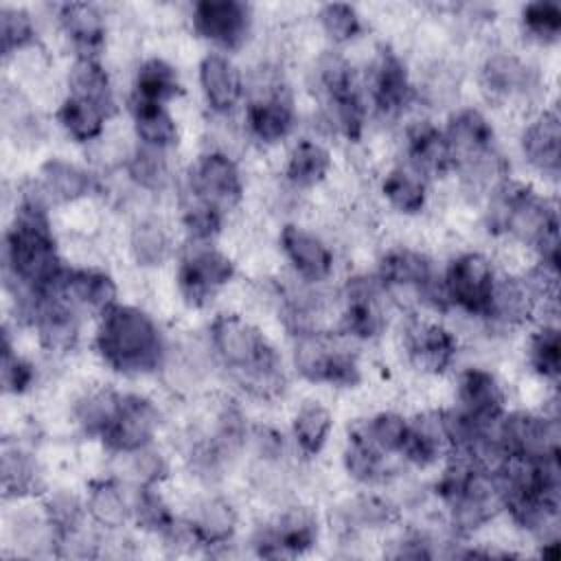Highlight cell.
Here are the masks:
<instances>
[{
  "mask_svg": "<svg viewBox=\"0 0 561 561\" xmlns=\"http://www.w3.org/2000/svg\"><path fill=\"white\" fill-rule=\"evenodd\" d=\"M4 272L7 280L39 296L53 294L66 272L42 195H24L4 234Z\"/></svg>",
  "mask_w": 561,
  "mask_h": 561,
  "instance_id": "6da1fadb",
  "label": "cell"
},
{
  "mask_svg": "<svg viewBox=\"0 0 561 561\" xmlns=\"http://www.w3.org/2000/svg\"><path fill=\"white\" fill-rule=\"evenodd\" d=\"M210 344L226 368L252 394L272 397L283 388V364L267 337L248 320L221 313L210 322Z\"/></svg>",
  "mask_w": 561,
  "mask_h": 561,
  "instance_id": "7a4b0ae2",
  "label": "cell"
},
{
  "mask_svg": "<svg viewBox=\"0 0 561 561\" xmlns=\"http://www.w3.org/2000/svg\"><path fill=\"white\" fill-rule=\"evenodd\" d=\"M96 351L103 362L125 375H142L162 366L164 337L149 313L131 305H112L101 313Z\"/></svg>",
  "mask_w": 561,
  "mask_h": 561,
  "instance_id": "3957f363",
  "label": "cell"
},
{
  "mask_svg": "<svg viewBox=\"0 0 561 561\" xmlns=\"http://www.w3.org/2000/svg\"><path fill=\"white\" fill-rule=\"evenodd\" d=\"M489 226L511 234L524 245L537 248L548 234L559 232L554 206L522 182L504 180L491 191Z\"/></svg>",
  "mask_w": 561,
  "mask_h": 561,
  "instance_id": "277c9868",
  "label": "cell"
},
{
  "mask_svg": "<svg viewBox=\"0 0 561 561\" xmlns=\"http://www.w3.org/2000/svg\"><path fill=\"white\" fill-rule=\"evenodd\" d=\"M294 368L311 383L351 388L359 381L357 359L333 335L300 329L294 342Z\"/></svg>",
  "mask_w": 561,
  "mask_h": 561,
  "instance_id": "5b68a950",
  "label": "cell"
},
{
  "mask_svg": "<svg viewBox=\"0 0 561 561\" xmlns=\"http://www.w3.org/2000/svg\"><path fill=\"white\" fill-rule=\"evenodd\" d=\"M318 85L327 99L331 121L348 138L357 140L364 129V99L355 72L340 55H327L318 64Z\"/></svg>",
  "mask_w": 561,
  "mask_h": 561,
  "instance_id": "8992f818",
  "label": "cell"
},
{
  "mask_svg": "<svg viewBox=\"0 0 561 561\" xmlns=\"http://www.w3.org/2000/svg\"><path fill=\"white\" fill-rule=\"evenodd\" d=\"M495 272L491 261L480 252L458 254L443 274V289L449 307H458L471 316H486Z\"/></svg>",
  "mask_w": 561,
  "mask_h": 561,
  "instance_id": "52a82bcc",
  "label": "cell"
},
{
  "mask_svg": "<svg viewBox=\"0 0 561 561\" xmlns=\"http://www.w3.org/2000/svg\"><path fill=\"white\" fill-rule=\"evenodd\" d=\"M188 188L195 202L219 213L234 208L243 197V180L234 160L221 151H206L188 169Z\"/></svg>",
  "mask_w": 561,
  "mask_h": 561,
  "instance_id": "ba28073f",
  "label": "cell"
},
{
  "mask_svg": "<svg viewBox=\"0 0 561 561\" xmlns=\"http://www.w3.org/2000/svg\"><path fill=\"white\" fill-rule=\"evenodd\" d=\"M497 436L511 458L519 460H546L559 458V421L557 416L511 412L497 423Z\"/></svg>",
  "mask_w": 561,
  "mask_h": 561,
  "instance_id": "9c48e42d",
  "label": "cell"
},
{
  "mask_svg": "<svg viewBox=\"0 0 561 561\" xmlns=\"http://www.w3.org/2000/svg\"><path fill=\"white\" fill-rule=\"evenodd\" d=\"M377 278L383 287H408L419 291V296L438 311L449 307L443 278L436 276L432 261L423 252L410 248H394L386 252L379 263Z\"/></svg>",
  "mask_w": 561,
  "mask_h": 561,
  "instance_id": "30bf717a",
  "label": "cell"
},
{
  "mask_svg": "<svg viewBox=\"0 0 561 561\" xmlns=\"http://www.w3.org/2000/svg\"><path fill=\"white\" fill-rule=\"evenodd\" d=\"M443 131L454 153V169H458L460 173L473 171L500 158V153L495 151L493 125L476 107L456 110L447 121V129Z\"/></svg>",
  "mask_w": 561,
  "mask_h": 561,
  "instance_id": "8fae6325",
  "label": "cell"
},
{
  "mask_svg": "<svg viewBox=\"0 0 561 561\" xmlns=\"http://www.w3.org/2000/svg\"><path fill=\"white\" fill-rule=\"evenodd\" d=\"M234 276L232 261L213 245H193L180 261L178 287L191 307H202Z\"/></svg>",
  "mask_w": 561,
  "mask_h": 561,
  "instance_id": "7c38bea8",
  "label": "cell"
},
{
  "mask_svg": "<svg viewBox=\"0 0 561 561\" xmlns=\"http://www.w3.org/2000/svg\"><path fill=\"white\" fill-rule=\"evenodd\" d=\"M193 28L221 50H237L252 28V9L239 0H202L193 4Z\"/></svg>",
  "mask_w": 561,
  "mask_h": 561,
  "instance_id": "4fadbf2b",
  "label": "cell"
},
{
  "mask_svg": "<svg viewBox=\"0 0 561 561\" xmlns=\"http://www.w3.org/2000/svg\"><path fill=\"white\" fill-rule=\"evenodd\" d=\"M160 427L158 408L140 394H123L118 412L105 434L103 445L114 454H131L151 445Z\"/></svg>",
  "mask_w": 561,
  "mask_h": 561,
  "instance_id": "5bb4252c",
  "label": "cell"
},
{
  "mask_svg": "<svg viewBox=\"0 0 561 561\" xmlns=\"http://www.w3.org/2000/svg\"><path fill=\"white\" fill-rule=\"evenodd\" d=\"M379 278L370 276H353L344 287V311H342V329L346 335L359 340L377 337L386 327V316L381 309Z\"/></svg>",
  "mask_w": 561,
  "mask_h": 561,
  "instance_id": "9a60e30c",
  "label": "cell"
},
{
  "mask_svg": "<svg viewBox=\"0 0 561 561\" xmlns=\"http://www.w3.org/2000/svg\"><path fill=\"white\" fill-rule=\"evenodd\" d=\"M318 539V522L307 508H289L274 524L261 528L254 546L263 557H294L309 550Z\"/></svg>",
  "mask_w": 561,
  "mask_h": 561,
  "instance_id": "2e32d148",
  "label": "cell"
},
{
  "mask_svg": "<svg viewBox=\"0 0 561 561\" xmlns=\"http://www.w3.org/2000/svg\"><path fill=\"white\" fill-rule=\"evenodd\" d=\"M458 410L482 427H493L506 414V397L493 373L467 368L458 379Z\"/></svg>",
  "mask_w": 561,
  "mask_h": 561,
  "instance_id": "e0dca14e",
  "label": "cell"
},
{
  "mask_svg": "<svg viewBox=\"0 0 561 561\" xmlns=\"http://www.w3.org/2000/svg\"><path fill=\"white\" fill-rule=\"evenodd\" d=\"M370 99L375 110L383 116H397L412 99L408 66L392 48H381L373 64Z\"/></svg>",
  "mask_w": 561,
  "mask_h": 561,
  "instance_id": "ac0fdd59",
  "label": "cell"
},
{
  "mask_svg": "<svg viewBox=\"0 0 561 561\" xmlns=\"http://www.w3.org/2000/svg\"><path fill=\"white\" fill-rule=\"evenodd\" d=\"M280 250L294 272L307 283H320L333 272V252L329 245L300 226H283Z\"/></svg>",
  "mask_w": 561,
  "mask_h": 561,
  "instance_id": "d6986e66",
  "label": "cell"
},
{
  "mask_svg": "<svg viewBox=\"0 0 561 561\" xmlns=\"http://www.w3.org/2000/svg\"><path fill=\"white\" fill-rule=\"evenodd\" d=\"M405 348L412 364L425 373H445L456 353L458 342L449 329L436 322H414L405 335Z\"/></svg>",
  "mask_w": 561,
  "mask_h": 561,
  "instance_id": "ffe728a7",
  "label": "cell"
},
{
  "mask_svg": "<svg viewBox=\"0 0 561 561\" xmlns=\"http://www.w3.org/2000/svg\"><path fill=\"white\" fill-rule=\"evenodd\" d=\"M539 305V296L526 276H495L484 318L502 327L526 324Z\"/></svg>",
  "mask_w": 561,
  "mask_h": 561,
  "instance_id": "44dd1931",
  "label": "cell"
},
{
  "mask_svg": "<svg viewBox=\"0 0 561 561\" xmlns=\"http://www.w3.org/2000/svg\"><path fill=\"white\" fill-rule=\"evenodd\" d=\"M199 88L215 114H228L237 107L243 94V83L237 66L221 53H208L202 57L199 68Z\"/></svg>",
  "mask_w": 561,
  "mask_h": 561,
  "instance_id": "7402d4cb",
  "label": "cell"
},
{
  "mask_svg": "<svg viewBox=\"0 0 561 561\" xmlns=\"http://www.w3.org/2000/svg\"><path fill=\"white\" fill-rule=\"evenodd\" d=\"M245 123L259 142L274 145L287 138L294 127V107L289 96L276 85V90H267L252 99L245 107Z\"/></svg>",
  "mask_w": 561,
  "mask_h": 561,
  "instance_id": "603a6c76",
  "label": "cell"
},
{
  "mask_svg": "<svg viewBox=\"0 0 561 561\" xmlns=\"http://www.w3.org/2000/svg\"><path fill=\"white\" fill-rule=\"evenodd\" d=\"M405 151L410 169L419 175H445L454 169V153L443 129L430 121H419L408 129Z\"/></svg>",
  "mask_w": 561,
  "mask_h": 561,
  "instance_id": "cb8c5ba5",
  "label": "cell"
},
{
  "mask_svg": "<svg viewBox=\"0 0 561 561\" xmlns=\"http://www.w3.org/2000/svg\"><path fill=\"white\" fill-rule=\"evenodd\" d=\"M524 158L539 173L557 175L561 164V123L554 110L539 112L522 131Z\"/></svg>",
  "mask_w": 561,
  "mask_h": 561,
  "instance_id": "d4e9b609",
  "label": "cell"
},
{
  "mask_svg": "<svg viewBox=\"0 0 561 561\" xmlns=\"http://www.w3.org/2000/svg\"><path fill=\"white\" fill-rule=\"evenodd\" d=\"M480 79L484 90L497 99L528 96L537 85L533 68L513 53L489 55L482 64Z\"/></svg>",
  "mask_w": 561,
  "mask_h": 561,
  "instance_id": "484cf974",
  "label": "cell"
},
{
  "mask_svg": "<svg viewBox=\"0 0 561 561\" xmlns=\"http://www.w3.org/2000/svg\"><path fill=\"white\" fill-rule=\"evenodd\" d=\"M53 294H61L68 302L88 307L92 311H99V316L116 305V283L110 274L92 267H79L64 272L57 289Z\"/></svg>",
  "mask_w": 561,
  "mask_h": 561,
  "instance_id": "4316f807",
  "label": "cell"
},
{
  "mask_svg": "<svg viewBox=\"0 0 561 561\" xmlns=\"http://www.w3.org/2000/svg\"><path fill=\"white\" fill-rule=\"evenodd\" d=\"M237 530V511L224 497L202 500L184 524L188 541L199 546H224Z\"/></svg>",
  "mask_w": 561,
  "mask_h": 561,
  "instance_id": "83f0119b",
  "label": "cell"
},
{
  "mask_svg": "<svg viewBox=\"0 0 561 561\" xmlns=\"http://www.w3.org/2000/svg\"><path fill=\"white\" fill-rule=\"evenodd\" d=\"M451 451L443 412H425L408 421V438L401 454L416 467L434 465L443 454Z\"/></svg>",
  "mask_w": 561,
  "mask_h": 561,
  "instance_id": "f1b7e54d",
  "label": "cell"
},
{
  "mask_svg": "<svg viewBox=\"0 0 561 561\" xmlns=\"http://www.w3.org/2000/svg\"><path fill=\"white\" fill-rule=\"evenodd\" d=\"M59 24L72 39L79 57H94L105 42V20L94 4L70 2L59 7Z\"/></svg>",
  "mask_w": 561,
  "mask_h": 561,
  "instance_id": "f546056e",
  "label": "cell"
},
{
  "mask_svg": "<svg viewBox=\"0 0 561 561\" xmlns=\"http://www.w3.org/2000/svg\"><path fill=\"white\" fill-rule=\"evenodd\" d=\"M131 118H134V129L140 145L162 149V151L178 145L180 131L167 105L131 99Z\"/></svg>",
  "mask_w": 561,
  "mask_h": 561,
  "instance_id": "4dcf8cb0",
  "label": "cell"
},
{
  "mask_svg": "<svg viewBox=\"0 0 561 561\" xmlns=\"http://www.w3.org/2000/svg\"><path fill=\"white\" fill-rule=\"evenodd\" d=\"M42 188L57 202H77L94 191V178L61 158H50L42 164Z\"/></svg>",
  "mask_w": 561,
  "mask_h": 561,
  "instance_id": "1f68e13d",
  "label": "cell"
},
{
  "mask_svg": "<svg viewBox=\"0 0 561 561\" xmlns=\"http://www.w3.org/2000/svg\"><path fill=\"white\" fill-rule=\"evenodd\" d=\"M68 83H70V94L94 103L107 116L114 114L116 103H114V90H112L110 77L94 57H77V61L72 64Z\"/></svg>",
  "mask_w": 561,
  "mask_h": 561,
  "instance_id": "d6a6232c",
  "label": "cell"
},
{
  "mask_svg": "<svg viewBox=\"0 0 561 561\" xmlns=\"http://www.w3.org/2000/svg\"><path fill=\"white\" fill-rule=\"evenodd\" d=\"M180 92H182L180 77L169 61H164L160 57H151L140 64V68L136 72L131 99L164 105L171 99H175Z\"/></svg>",
  "mask_w": 561,
  "mask_h": 561,
  "instance_id": "836d02e7",
  "label": "cell"
},
{
  "mask_svg": "<svg viewBox=\"0 0 561 561\" xmlns=\"http://www.w3.org/2000/svg\"><path fill=\"white\" fill-rule=\"evenodd\" d=\"M331 169V153L316 140H298L287 158L285 175L298 188H311L320 184Z\"/></svg>",
  "mask_w": 561,
  "mask_h": 561,
  "instance_id": "e575fe53",
  "label": "cell"
},
{
  "mask_svg": "<svg viewBox=\"0 0 561 561\" xmlns=\"http://www.w3.org/2000/svg\"><path fill=\"white\" fill-rule=\"evenodd\" d=\"M85 511L103 528H121L131 517V506L127 504L121 486L107 478L90 482Z\"/></svg>",
  "mask_w": 561,
  "mask_h": 561,
  "instance_id": "d590c367",
  "label": "cell"
},
{
  "mask_svg": "<svg viewBox=\"0 0 561 561\" xmlns=\"http://www.w3.org/2000/svg\"><path fill=\"white\" fill-rule=\"evenodd\" d=\"M57 121L72 140L88 142L103 134L107 114L94 103L79 99L75 94H68L57 110Z\"/></svg>",
  "mask_w": 561,
  "mask_h": 561,
  "instance_id": "8d00e7d4",
  "label": "cell"
},
{
  "mask_svg": "<svg viewBox=\"0 0 561 561\" xmlns=\"http://www.w3.org/2000/svg\"><path fill=\"white\" fill-rule=\"evenodd\" d=\"M381 193L388 204L403 215L421 213L427 202V186L423 175L405 167H397L383 178Z\"/></svg>",
  "mask_w": 561,
  "mask_h": 561,
  "instance_id": "74e56055",
  "label": "cell"
},
{
  "mask_svg": "<svg viewBox=\"0 0 561 561\" xmlns=\"http://www.w3.org/2000/svg\"><path fill=\"white\" fill-rule=\"evenodd\" d=\"M331 427H333L331 412L324 405L309 401L296 412L291 432L298 449L305 456H318L329 440Z\"/></svg>",
  "mask_w": 561,
  "mask_h": 561,
  "instance_id": "f35d334b",
  "label": "cell"
},
{
  "mask_svg": "<svg viewBox=\"0 0 561 561\" xmlns=\"http://www.w3.org/2000/svg\"><path fill=\"white\" fill-rule=\"evenodd\" d=\"M2 491L7 497H24L37 489V465L28 451L18 445H4L0 460Z\"/></svg>",
  "mask_w": 561,
  "mask_h": 561,
  "instance_id": "ab89813d",
  "label": "cell"
},
{
  "mask_svg": "<svg viewBox=\"0 0 561 561\" xmlns=\"http://www.w3.org/2000/svg\"><path fill=\"white\" fill-rule=\"evenodd\" d=\"M85 513V504H81V500L70 491H57L44 502V517L57 543H68L77 537Z\"/></svg>",
  "mask_w": 561,
  "mask_h": 561,
  "instance_id": "60d3db41",
  "label": "cell"
},
{
  "mask_svg": "<svg viewBox=\"0 0 561 561\" xmlns=\"http://www.w3.org/2000/svg\"><path fill=\"white\" fill-rule=\"evenodd\" d=\"M353 430L383 456L401 454L408 438V421L397 412H379Z\"/></svg>",
  "mask_w": 561,
  "mask_h": 561,
  "instance_id": "b9f144b4",
  "label": "cell"
},
{
  "mask_svg": "<svg viewBox=\"0 0 561 561\" xmlns=\"http://www.w3.org/2000/svg\"><path fill=\"white\" fill-rule=\"evenodd\" d=\"M129 250L138 265H162L171 252V241L164 226L158 219H142L134 226L129 237Z\"/></svg>",
  "mask_w": 561,
  "mask_h": 561,
  "instance_id": "7bdbcfd3",
  "label": "cell"
},
{
  "mask_svg": "<svg viewBox=\"0 0 561 561\" xmlns=\"http://www.w3.org/2000/svg\"><path fill=\"white\" fill-rule=\"evenodd\" d=\"M121 399H123V394L107 390V388L85 394L77 403V421L85 430V434L101 438L105 434V430L110 427V423L114 421Z\"/></svg>",
  "mask_w": 561,
  "mask_h": 561,
  "instance_id": "ee69618b",
  "label": "cell"
},
{
  "mask_svg": "<svg viewBox=\"0 0 561 561\" xmlns=\"http://www.w3.org/2000/svg\"><path fill=\"white\" fill-rule=\"evenodd\" d=\"M383 460L386 456L375 449L366 438H362L355 430L348 434V445L344 449V469L351 478L364 484H373L383 478Z\"/></svg>",
  "mask_w": 561,
  "mask_h": 561,
  "instance_id": "f6af8a7d",
  "label": "cell"
},
{
  "mask_svg": "<svg viewBox=\"0 0 561 561\" xmlns=\"http://www.w3.org/2000/svg\"><path fill=\"white\" fill-rule=\"evenodd\" d=\"M528 362L539 377H543L552 383L559 379L561 344H559V329L554 324H543L530 335Z\"/></svg>",
  "mask_w": 561,
  "mask_h": 561,
  "instance_id": "bcb514c9",
  "label": "cell"
},
{
  "mask_svg": "<svg viewBox=\"0 0 561 561\" xmlns=\"http://www.w3.org/2000/svg\"><path fill=\"white\" fill-rule=\"evenodd\" d=\"M131 515L140 528L151 533L169 537L178 528L171 508L164 504V500L160 497V493H156L153 486H138L131 504Z\"/></svg>",
  "mask_w": 561,
  "mask_h": 561,
  "instance_id": "7dc6e473",
  "label": "cell"
},
{
  "mask_svg": "<svg viewBox=\"0 0 561 561\" xmlns=\"http://www.w3.org/2000/svg\"><path fill=\"white\" fill-rule=\"evenodd\" d=\"M127 173L138 186L147 191H162L169 182V164L164 151L138 145L129 156Z\"/></svg>",
  "mask_w": 561,
  "mask_h": 561,
  "instance_id": "c3c4849f",
  "label": "cell"
},
{
  "mask_svg": "<svg viewBox=\"0 0 561 561\" xmlns=\"http://www.w3.org/2000/svg\"><path fill=\"white\" fill-rule=\"evenodd\" d=\"M522 28L539 44H554L561 33V7L550 0L528 2L522 7Z\"/></svg>",
  "mask_w": 561,
  "mask_h": 561,
  "instance_id": "681fc988",
  "label": "cell"
},
{
  "mask_svg": "<svg viewBox=\"0 0 561 561\" xmlns=\"http://www.w3.org/2000/svg\"><path fill=\"white\" fill-rule=\"evenodd\" d=\"M318 20L327 37L333 39L335 44L351 42L362 33V18L357 9L351 4H342V2L322 4L318 11Z\"/></svg>",
  "mask_w": 561,
  "mask_h": 561,
  "instance_id": "f907efd6",
  "label": "cell"
},
{
  "mask_svg": "<svg viewBox=\"0 0 561 561\" xmlns=\"http://www.w3.org/2000/svg\"><path fill=\"white\" fill-rule=\"evenodd\" d=\"M0 39H2L4 57L26 48L28 44L35 42L33 18L20 7H2L0 9Z\"/></svg>",
  "mask_w": 561,
  "mask_h": 561,
  "instance_id": "816d5d0a",
  "label": "cell"
},
{
  "mask_svg": "<svg viewBox=\"0 0 561 561\" xmlns=\"http://www.w3.org/2000/svg\"><path fill=\"white\" fill-rule=\"evenodd\" d=\"M35 379L33 364L26 362L18 351H13L9 335H4L2 344V386L11 394H22L28 390V386Z\"/></svg>",
  "mask_w": 561,
  "mask_h": 561,
  "instance_id": "f5cc1de1",
  "label": "cell"
},
{
  "mask_svg": "<svg viewBox=\"0 0 561 561\" xmlns=\"http://www.w3.org/2000/svg\"><path fill=\"white\" fill-rule=\"evenodd\" d=\"M344 515H346V522L353 524L355 528H373V526L388 524L392 519V508L388 506V502L375 495H364L353 500L348 508H344Z\"/></svg>",
  "mask_w": 561,
  "mask_h": 561,
  "instance_id": "db71d44e",
  "label": "cell"
},
{
  "mask_svg": "<svg viewBox=\"0 0 561 561\" xmlns=\"http://www.w3.org/2000/svg\"><path fill=\"white\" fill-rule=\"evenodd\" d=\"M221 221H224V213H219L206 204H199V202H193L184 210V226L195 241L213 239L219 232Z\"/></svg>",
  "mask_w": 561,
  "mask_h": 561,
  "instance_id": "11a10c76",
  "label": "cell"
},
{
  "mask_svg": "<svg viewBox=\"0 0 561 561\" xmlns=\"http://www.w3.org/2000/svg\"><path fill=\"white\" fill-rule=\"evenodd\" d=\"M123 456L129 458V471L136 486H156L167 476L164 460L160 458V454L149 451V447Z\"/></svg>",
  "mask_w": 561,
  "mask_h": 561,
  "instance_id": "9f6ffc18",
  "label": "cell"
}]
</instances>
